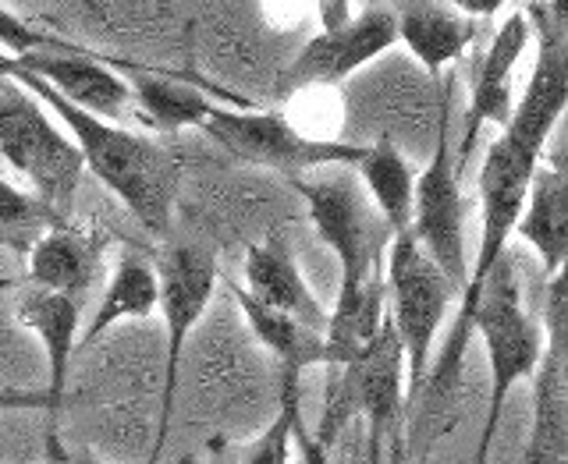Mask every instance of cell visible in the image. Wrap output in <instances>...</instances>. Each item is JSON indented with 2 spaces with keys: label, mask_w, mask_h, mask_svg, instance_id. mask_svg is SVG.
Returning <instances> with one entry per match:
<instances>
[{
  "label": "cell",
  "mask_w": 568,
  "mask_h": 464,
  "mask_svg": "<svg viewBox=\"0 0 568 464\" xmlns=\"http://www.w3.org/2000/svg\"><path fill=\"white\" fill-rule=\"evenodd\" d=\"M11 79L18 85H26L36 100H43L50 106V114L79 142L85 171L111 188L150 235L164 238L171 230L178 185H182V164H178V156L168 146H160V142L129 132L124 124L82 111V106L61 96L53 85L29 75L22 68H14Z\"/></svg>",
  "instance_id": "obj_1"
},
{
  "label": "cell",
  "mask_w": 568,
  "mask_h": 464,
  "mask_svg": "<svg viewBox=\"0 0 568 464\" xmlns=\"http://www.w3.org/2000/svg\"><path fill=\"white\" fill-rule=\"evenodd\" d=\"M473 330L479 333V341H484L487 365H490L487 422H484V433H479V447H476V464H487L497 425H501V415H505V401L511 398L515 383L537 377L547 354V333L523 306L519 274H515L508 252L494 266L484 291H479V301L473 309Z\"/></svg>",
  "instance_id": "obj_2"
},
{
  "label": "cell",
  "mask_w": 568,
  "mask_h": 464,
  "mask_svg": "<svg viewBox=\"0 0 568 464\" xmlns=\"http://www.w3.org/2000/svg\"><path fill=\"white\" fill-rule=\"evenodd\" d=\"M292 188L306 199L316 235L324 238L342 266L337 295H359L369 283L384 280L387 245L395 235L363 192V182L352 177V167H327L316 171V177H292Z\"/></svg>",
  "instance_id": "obj_3"
},
{
  "label": "cell",
  "mask_w": 568,
  "mask_h": 464,
  "mask_svg": "<svg viewBox=\"0 0 568 464\" xmlns=\"http://www.w3.org/2000/svg\"><path fill=\"white\" fill-rule=\"evenodd\" d=\"M0 156L61 220L71 217L85 174L82 149L68 128L53 121L50 106L14 79L0 82Z\"/></svg>",
  "instance_id": "obj_4"
},
{
  "label": "cell",
  "mask_w": 568,
  "mask_h": 464,
  "mask_svg": "<svg viewBox=\"0 0 568 464\" xmlns=\"http://www.w3.org/2000/svg\"><path fill=\"white\" fill-rule=\"evenodd\" d=\"M384 283H387V312L395 323L405 362H408V401L419 398V390L430 380L434 362V341L452 309V298L458 288L448 280V274L423 252V245L408 235H395L387 245L384 259Z\"/></svg>",
  "instance_id": "obj_5"
},
{
  "label": "cell",
  "mask_w": 568,
  "mask_h": 464,
  "mask_svg": "<svg viewBox=\"0 0 568 464\" xmlns=\"http://www.w3.org/2000/svg\"><path fill=\"white\" fill-rule=\"evenodd\" d=\"M200 128L242 164L266 167L288 177H306L327 167H355L366 146L337 138H313L288 117L256 111V106H213Z\"/></svg>",
  "instance_id": "obj_6"
},
{
  "label": "cell",
  "mask_w": 568,
  "mask_h": 464,
  "mask_svg": "<svg viewBox=\"0 0 568 464\" xmlns=\"http://www.w3.org/2000/svg\"><path fill=\"white\" fill-rule=\"evenodd\" d=\"M156 277H160V316L168 330V351H164V394H160V422L156 440L150 451V464L160 461V451L168 443V430L174 419V394L178 377H182V354L195 330V323L210 309L213 291H217V259L206 248L195 245H171L156 256Z\"/></svg>",
  "instance_id": "obj_7"
},
{
  "label": "cell",
  "mask_w": 568,
  "mask_h": 464,
  "mask_svg": "<svg viewBox=\"0 0 568 464\" xmlns=\"http://www.w3.org/2000/svg\"><path fill=\"white\" fill-rule=\"evenodd\" d=\"M448 106L452 100H440L437 117V149L430 164L416 177V209H413V238L423 245L458 295L469 283V262H466V203H462V167L448 142Z\"/></svg>",
  "instance_id": "obj_8"
},
{
  "label": "cell",
  "mask_w": 568,
  "mask_h": 464,
  "mask_svg": "<svg viewBox=\"0 0 568 464\" xmlns=\"http://www.w3.org/2000/svg\"><path fill=\"white\" fill-rule=\"evenodd\" d=\"M398 40V14L384 8H369L352 18V25L324 32L320 29L313 40L302 47L292 64L281 71L277 79V96H292L302 89L316 85H337L352 79L355 71H363L369 61H377Z\"/></svg>",
  "instance_id": "obj_9"
},
{
  "label": "cell",
  "mask_w": 568,
  "mask_h": 464,
  "mask_svg": "<svg viewBox=\"0 0 568 464\" xmlns=\"http://www.w3.org/2000/svg\"><path fill=\"white\" fill-rule=\"evenodd\" d=\"M355 412L366 419L369 430V464H381L384 440L395 433V425L405 412L408 401V362H405V344L390 323V312L384 319L381 333L355 354L345 365Z\"/></svg>",
  "instance_id": "obj_10"
},
{
  "label": "cell",
  "mask_w": 568,
  "mask_h": 464,
  "mask_svg": "<svg viewBox=\"0 0 568 464\" xmlns=\"http://www.w3.org/2000/svg\"><path fill=\"white\" fill-rule=\"evenodd\" d=\"M14 319L29 333L40 337V344L47 351V461L61 457V415H64V394H68V369L71 354L79 348V327H82V301L29 288L14 306Z\"/></svg>",
  "instance_id": "obj_11"
},
{
  "label": "cell",
  "mask_w": 568,
  "mask_h": 464,
  "mask_svg": "<svg viewBox=\"0 0 568 464\" xmlns=\"http://www.w3.org/2000/svg\"><path fill=\"white\" fill-rule=\"evenodd\" d=\"M18 68L43 79L61 96H68L75 106L103 121L121 124L124 117L135 114L129 79L114 71L111 61L93 58L89 50H40L29 53V58H18Z\"/></svg>",
  "instance_id": "obj_12"
},
{
  "label": "cell",
  "mask_w": 568,
  "mask_h": 464,
  "mask_svg": "<svg viewBox=\"0 0 568 464\" xmlns=\"http://www.w3.org/2000/svg\"><path fill=\"white\" fill-rule=\"evenodd\" d=\"M529 14L526 11H515L505 18V25L497 29V35L490 40V50L484 53L476 71V82H473V96H469V111H466V135H462V146H458V167L466 171L473 146L479 138V128L484 124H497V128H508L511 117H515V93H511V75H515V64L526 53L529 47Z\"/></svg>",
  "instance_id": "obj_13"
},
{
  "label": "cell",
  "mask_w": 568,
  "mask_h": 464,
  "mask_svg": "<svg viewBox=\"0 0 568 464\" xmlns=\"http://www.w3.org/2000/svg\"><path fill=\"white\" fill-rule=\"evenodd\" d=\"M106 238L100 230L79 227L71 220L53 224L47 235L36 241L26 259V280L29 288L58 291L82 301L100 277Z\"/></svg>",
  "instance_id": "obj_14"
},
{
  "label": "cell",
  "mask_w": 568,
  "mask_h": 464,
  "mask_svg": "<svg viewBox=\"0 0 568 464\" xmlns=\"http://www.w3.org/2000/svg\"><path fill=\"white\" fill-rule=\"evenodd\" d=\"M245 291L256 301H263V306L295 316L298 323H306L310 330L327 333L331 312H324L313 288L302 280L298 266L284 252H277V248L271 245L245 248Z\"/></svg>",
  "instance_id": "obj_15"
},
{
  "label": "cell",
  "mask_w": 568,
  "mask_h": 464,
  "mask_svg": "<svg viewBox=\"0 0 568 464\" xmlns=\"http://www.w3.org/2000/svg\"><path fill=\"white\" fill-rule=\"evenodd\" d=\"M515 238L540 256L547 274H558L568 262V174L544 164L537 167Z\"/></svg>",
  "instance_id": "obj_16"
},
{
  "label": "cell",
  "mask_w": 568,
  "mask_h": 464,
  "mask_svg": "<svg viewBox=\"0 0 568 464\" xmlns=\"http://www.w3.org/2000/svg\"><path fill=\"white\" fill-rule=\"evenodd\" d=\"M231 295H235V306L245 316V327L253 330V337L266 351H274V359L281 362V377H302L310 369H324L327 362L324 333L310 330L288 312L263 306V301H256L239 283H231Z\"/></svg>",
  "instance_id": "obj_17"
},
{
  "label": "cell",
  "mask_w": 568,
  "mask_h": 464,
  "mask_svg": "<svg viewBox=\"0 0 568 464\" xmlns=\"http://www.w3.org/2000/svg\"><path fill=\"white\" fill-rule=\"evenodd\" d=\"M111 64L121 68V75L129 79L132 96H135V117L146 124V128L182 132V128H192V124L200 128L213 106H217L210 96H203L200 89H192L178 79L153 75V71H142L135 64H121V61H111Z\"/></svg>",
  "instance_id": "obj_18"
},
{
  "label": "cell",
  "mask_w": 568,
  "mask_h": 464,
  "mask_svg": "<svg viewBox=\"0 0 568 464\" xmlns=\"http://www.w3.org/2000/svg\"><path fill=\"white\" fill-rule=\"evenodd\" d=\"M160 309V277H156V266L146 262L135 252H124L114 266L111 280L100 295V306L89 319V327L82 330V341L79 344H93L100 337L124 323V319H150Z\"/></svg>",
  "instance_id": "obj_19"
},
{
  "label": "cell",
  "mask_w": 568,
  "mask_h": 464,
  "mask_svg": "<svg viewBox=\"0 0 568 464\" xmlns=\"http://www.w3.org/2000/svg\"><path fill=\"white\" fill-rule=\"evenodd\" d=\"M352 171L359 174L366 195L377 206L390 235H408L416 209V174L405 164V156L387 138H381L366 146V156Z\"/></svg>",
  "instance_id": "obj_20"
},
{
  "label": "cell",
  "mask_w": 568,
  "mask_h": 464,
  "mask_svg": "<svg viewBox=\"0 0 568 464\" xmlns=\"http://www.w3.org/2000/svg\"><path fill=\"white\" fill-rule=\"evenodd\" d=\"M473 32V18H466L462 11L416 8L398 18V40L408 47V53L423 64L430 79H437L444 68L466 53Z\"/></svg>",
  "instance_id": "obj_21"
},
{
  "label": "cell",
  "mask_w": 568,
  "mask_h": 464,
  "mask_svg": "<svg viewBox=\"0 0 568 464\" xmlns=\"http://www.w3.org/2000/svg\"><path fill=\"white\" fill-rule=\"evenodd\" d=\"M53 224H61V217L40 199V195L0 177V248L29 259L36 241H40Z\"/></svg>",
  "instance_id": "obj_22"
},
{
  "label": "cell",
  "mask_w": 568,
  "mask_h": 464,
  "mask_svg": "<svg viewBox=\"0 0 568 464\" xmlns=\"http://www.w3.org/2000/svg\"><path fill=\"white\" fill-rule=\"evenodd\" d=\"M302 377H281V404L274 422L266 425L263 436L245 451L239 464H292V443H295V419L302 412V394H298Z\"/></svg>",
  "instance_id": "obj_23"
},
{
  "label": "cell",
  "mask_w": 568,
  "mask_h": 464,
  "mask_svg": "<svg viewBox=\"0 0 568 464\" xmlns=\"http://www.w3.org/2000/svg\"><path fill=\"white\" fill-rule=\"evenodd\" d=\"M359 415L355 412V398H352V383H348V372L345 365H327V380H324V401H320V422L313 436L324 443L331 451L342 433L348 430V422Z\"/></svg>",
  "instance_id": "obj_24"
},
{
  "label": "cell",
  "mask_w": 568,
  "mask_h": 464,
  "mask_svg": "<svg viewBox=\"0 0 568 464\" xmlns=\"http://www.w3.org/2000/svg\"><path fill=\"white\" fill-rule=\"evenodd\" d=\"M547 354L555 362H568V262L547 283V309H544Z\"/></svg>",
  "instance_id": "obj_25"
},
{
  "label": "cell",
  "mask_w": 568,
  "mask_h": 464,
  "mask_svg": "<svg viewBox=\"0 0 568 464\" xmlns=\"http://www.w3.org/2000/svg\"><path fill=\"white\" fill-rule=\"evenodd\" d=\"M0 47H4L8 53H14V58H29V53H40V50H82L75 43L58 40V35L22 22V18L4 11V8H0Z\"/></svg>",
  "instance_id": "obj_26"
},
{
  "label": "cell",
  "mask_w": 568,
  "mask_h": 464,
  "mask_svg": "<svg viewBox=\"0 0 568 464\" xmlns=\"http://www.w3.org/2000/svg\"><path fill=\"white\" fill-rule=\"evenodd\" d=\"M526 14L537 35H568V0H547Z\"/></svg>",
  "instance_id": "obj_27"
},
{
  "label": "cell",
  "mask_w": 568,
  "mask_h": 464,
  "mask_svg": "<svg viewBox=\"0 0 568 464\" xmlns=\"http://www.w3.org/2000/svg\"><path fill=\"white\" fill-rule=\"evenodd\" d=\"M295 447H298L302 464H331V451L313 436V430L306 425V419H302V412L295 419Z\"/></svg>",
  "instance_id": "obj_28"
},
{
  "label": "cell",
  "mask_w": 568,
  "mask_h": 464,
  "mask_svg": "<svg viewBox=\"0 0 568 464\" xmlns=\"http://www.w3.org/2000/svg\"><path fill=\"white\" fill-rule=\"evenodd\" d=\"M22 408H43V412H47V390L0 386V412H22Z\"/></svg>",
  "instance_id": "obj_29"
},
{
  "label": "cell",
  "mask_w": 568,
  "mask_h": 464,
  "mask_svg": "<svg viewBox=\"0 0 568 464\" xmlns=\"http://www.w3.org/2000/svg\"><path fill=\"white\" fill-rule=\"evenodd\" d=\"M320 8V25L324 32H337L352 25V0H316Z\"/></svg>",
  "instance_id": "obj_30"
},
{
  "label": "cell",
  "mask_w": 568,
  "mask_h": 464,
  "mask_svg": "<svg viewBox=\"0 0 568 464\" xmlns=\"http://www.w3.org/2000/svg\"><path fill=\"white\" fill-rule=\"evenodd\" d=\"M452 4L466 18H490L494 11L505 8V0H452Z\"/></svg>",
  "instance_id": "obj_31"
},
{
  "label": "cell",
  "mask_w": 568,
  "mask_h": 464,
  "mask_svg": "<svg viewBox=\"0 0 568 464\" xmlns=\"http://www.w3.org/2000/svg\"><path fill=\"white\" fill-rule=\"evenodd\" d=\"M47 464H106V461H100V457H93V454H61V457H53V461H47Z\"/></svg>",
  "instance_id": "obj_32"
},
{
  "label": "cell",
  "mask_w": 568,
  "mask_h": 464,
  "mask_svg": "<svg viewBox=\"0 0 568 464\" xmlns=\"http://www.w3.org/2000/svg\"><path fill=\"white\" fill-rule=\"evenodd\" d=\"M14 68H18V58H14V53H8L4 47H0V82H11Z\"/></svg>",
  "instance_id": "obj_33"
},
{
  "label": "cell",
  "mask_w": 568,
  "mask_h": 464,
  "mask_svg": "<svg viewBox=\"0 0 568 464\" xmlns=\"http://www.w3.org/2000/svg\"><path fill=\"white\" fill-rule=\"evenodd\" d=\"M11 288H18V280L14 277H0V291H11Z\"/></svg>",
  "instance_id": "obj_34"
}]
</instances>
